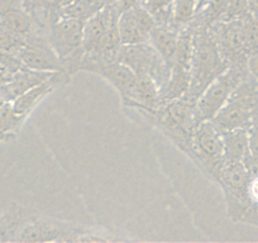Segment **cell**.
Instances as JSON below:
<instances>
[{
  "label": "cell",
  "instance_id": "cell-7",
  "mask_svg": "<svg viewBox=\"0 0 258 243\" xmlns=\"http://www.w3.org/2000/svg\"><path fill=\"white\" fill-rule=\"evenodd\" d=\"M194 32H195V22L180 29L175 59L170 69L167 83L161 90V103L181 98L187 93L191 76Z\"/></svg>",
  "mask_w": 258,
  "mask_h": 243
},
{
  "label": "cell",
  "instance_id": "cell-2",
  "mask_svg": "<svg viewBox=\"0 0 258 243\" xmlns=\"http://www.w3.org/2000/svg\"><path fill=\"white\" fill-rule=\"evenodd\" d=\"M194 106L195 104L186 96L161 103L156 109L142 111L153 126L158 128L173 145L191 156L194 130Z\"/></svg>",
  "mask_w": 258,
  "mask_h": 243
},
{
  "label": "cell",
  "instance_id": "cell-25",
  "mask_svg": "<svg viewBox=\"0 0 258 243\" xmlns=\"http://www.w3.org/2000/svg\"><path fill=\"white\" fill-rule=\"evenodd\" d=\"M0 65L11 69L14 73H17V71H19L21 69H23L18 57L14 56V54L8 53V52H4L3 49H0Z\"/></svg>",
  "mask_w": 258,
  "mask_h": 243
},
{
  "label": "cell",
  "instance_id": "cell-26",
  "mask_svg": "<svg viewBox=\"0 0 258 243\" xmlns=\"http://www.w3.org/2000/svg\"><path fill=\"white\" fill-rule=\"evenodd\" d=\"M248 202L253 207H258V172L252 173L247 188Z\"/></svg>",
  "mask_w": 258,
  "mask_h": 243
},
{
  "label": "cell",
  "instance_id": "cell-15",
  "mask_svg": "<svg viewBox=\"0 0 258 243\" xmlns=\"http://www.w3.org/2000/svg\"><path fill=\"white\" fill-rule=\"evenodd\" d=\"M224 163L245 162L249 156V128L222 133Z\"/></svg>",
  "mask_w": 258,
  "mask_h": 243
},
{
  "label": "cell",
  "instance_id": "cell-18",
  "mask_svg": "<svg viewBox=\"0 0 258 243\" xmlns=\"http://www.w3.org/2000/svg\"><path fill=\"white\" fill-rule=\"evenodd\" d=\"M26 222V213L23 208L14 205L8 212L0 215V242H16L17 234Z\"/></svg>",
  "mask_w": 258,
  "mask_h": 243
},
{
  "label": "cell",
  "instance_id": "cell-6",
  "mask_svg": "<svg viewBox=\"0 0 258 243\" xmlns=\"http://www.w3.org/2000/svg\"><path fill=\"white\" fill-rule=\"evenodd\" d=\"M86 228L68 220L33 217L23 223L16 242H80Z\"/></svg>",
  "mask_w": 258,
  "mask_h": 243
},
{
  "label": "cell",
  "instance_id": "cell-3",
  "mask_svg": "<svg viewBox=\"0 0 258 243\" xmlns=\"http://www.w3.org/2000/svg\"><path fill=\"white\" fill-rule=\"evenodd\" d=\"M84 26L85 21L75 18H58L49 24L47 41L61 58L66 74L73 76L80 71L84 58Z\"/></svg>",
  "mask_w": 258,
  "mask_h": 243
},
{
  "label": "cell",
  "instance_id": "cell-23",
  "mask_svg": "<svg viewBox=\"0 0 258 243\" xmlns=\"http://www.w3.org/2000/svg\"><path fill=\"white\" fill-rule=\"evenodd\" d=\"M141 4L155 17L158 24L172 26V9L175 0H142Z\"/></svg>",
  "mask_w": 258,
  "mask_h": 243
},
{
  "label": "cell",
  "instance_id": "cell-13",
  "mask_svg": "<svg viewBox=\"0 0 258 243\" xmlns=\"http://www.w3.org/2000/svg\"><path fill=\"white\" fill-rule=\"evenodd\" d=\"M119 17L118 9L113 4V2H109L103 9L91 16L90 18L85 21L84 26V37L83 46L85 54L91 53L96 48L100 39L106 33L113 22Z\"/></svg>",
  "mask_w": 258,
  "mask_h": 243
},
{
  "label": "cell",
  "instance_id": "cell-9",
  "mask_svg": "<svg viewBox=\"0 0 258 243\" xmlns=\"http://www.w3.org/2000/svg\"><path fill=\"white\" fill-rule=\"evenodd\" d=\"M115 59L132 69L136 75L147 74V75L152 76L160 85L161 90L167 83L170 71L160 54L148 42L131 44V46H121Z\"/></svg>",
  "mask_w": 258,
  "mask_h": 243
},
{
  "label": "cell",
  "instance_id": "cell-5",
  "mask_svg": "<svg viewBox=\"0 0 258 243\" xmlns=\"http://www.w3.org/2000/svg\"><path fill=\"white\" fill-rule=\"evenodd\" d=\"M190 157L209 175V177L217 181L224 166V151L222 133L210 120L197 122L194 125Z\"/></svg>",
  "mask_w": 258,
  "mask_h": 243
},
{
  "label": "cell",
  "instance_id": "cell-1",
  "mask_svg": "<svg viewBox=\"0 0 258 243\" xmlns=\"http://www.w3.org/2000/svg\"><path fill=\"white\" fill-rule=\"evenodd\" d=\"M228 68L229 65L220 52L212 29L195 22L190 85L187 93L183 96L195 104L209 84Z\"/></svg>",
  "mask_w": 258,
  "mask_h": 243
},
{
  "label": "cell",
  "instance_id": "cell-12",
  "mask_svg": "<svg viewBox=\"0 0 258 243\" xmlns=\"http://www.w3.org/2000/svg\"><path fill=\"white\" fill-rule=\"evenodd\" d=\"M250 172L244 162L224 163L217 183L222 187L227 202L249 203L247 198V188Z\"/></svg>",
  "mask_w": 258,
  "mask_h": 243
},
{
  "label": "cell",
  "instance_id": "cell-11",
  "mask_svg": "<svg viewBox=\"0 0 258 243\" xmlns=\"http://www.w3.org/2000/svg\"><path fill=\"white\" fill-rule=\"evenodd\" d=\"M17 57L21 61L22 66L29 70L62 74L69 80L71 79L66 74L58 54L52 48L49 42L41 36L28 37Z\"/></svg>",
  "mask_w": 258,
  "mask_h": 243
},
{
  "label": "cell",
  "instance_id": "cell-28",
  "mask_svg": "<svg viewBox=\"0 0 258 243\" xmlns=\"http://www.w3.org/2000/svg\"><path fill=\"white\" fill-rule=\"evenodd\" d=\"M113 4L115 6V8L118 9L119 14L124 11H128V9L133 8L137 4H141L142 0H111Z\"/></svg>",
  "mask_w": 258,
  "mask_h": 243
},
{
  "label": "cell",
  "instance_id": "cell-20",
  "mask_svg": "<svg viewBox=\"0 0 258 243\" xmlns=\"http://www.w3.org/2000/svg\"><path fill=\"white\" fill-rule=\"evenodd\" d=\"M230 0H207L205 6L198 14L200 21L198 24H203L205 27L214 26L218 22L223 21L229 8Z\"/></svg>",
  "mask_w": 258,
  "mask_h": 243
},
{
  "label": "cell",
  "instance_id": "cell-14",
  "mask_svg": "<svg viewBox=\"0 0 258 243\" xmlns=\"http://www.w3.org/2000/svg\"><path fill=\"white\" fill-rule=\"evenodd\" d=\"M180 29L166 24H157L148 36V43L160 54L170 71L178 46Z\"/></svg>",
  "mask_w": 258,
  "mask_h": 243
},
{
  "label": "cell",
  "instance_id": "cell-24",
  "mask_svg": "<svg viewBox=\"0 0 258 243\" xmlns=\"http://www.w3.org/2000/svg\"><path fill=\"white\" fill-rule=\"evenodd\" d=\"M24 43H26L24 38L16 36V34L6 31V29L0 28V49L17 56L22 47L24 46Z\"/></svg>",
  "mask_w": 258,
  "mask_h": 243
},
{
  "label": "cell",
  "instance_id": "cell-17",
  "mask_svg": "<svg viewBox=\"0 0 258 243\" xmlns=\"http://www.w3.org/2000/svg\"><path fill=\"white\" fill-rule=\"evenodd\" d=\"M118 29L120 36L121 46H131V44H140L148 42V36L141 29L136 22L132 12L124 11L118 17Z\"/></svg>",
  "mask_w": 258,
  "mask_h": 243
},
{
  "label": "cell",
  "instance_id": "cell-22",
  "mask_svg": "<svg viewBox=\"0 0 258 243\" xmlns=\"http://www.w3.org/2000/svg\"><path fill=\"white\" fill-rule=\"evenodd\" d=\"M27 116L21 115L14 110L12 101L0 104V132L16 136L24 123Z\"/></svg>",
  "mask_w": 258,
  "mask_h": 243
},
{
  "label": "cell",
  "instance_id": "cell-30",
  "mask_svg": "<svg viewBox=\"0 0 258 243\" xmlns=\"http://www.w3.org/2000/svg\"><path fill=\"white\" fill-rule=\"evenodd\" d=\"M14 137H16V136L6 135V133L0 132V142H8V141L14 140Z\"/></svg>",
  "mask_w": 258,
  "mask_h": 243
},
{
  "label": "cell",
  "instance_id": "cell-27",
  "mask_svg": "<svg viewBox=\"0 0 258 243\" xmlns=\"http://www.w3.org/2000/svg\"><path fill=\"white\" fill-rule=\"evenodd\" d=\"M47 4V0H23V9L33 16L37 9L43 8Z\"/></svg>",
  "mask_w": 258,
  "mask_h": 243
},
{
  "label": "cell",
  "instance_id": "cell-10",
  "mask_svg": "<svg viewBox=\"0 0 258 243\" xmlns=\"http://www.w3.org/2000/svg\"><path fill=\"white\" fill-rule=\"evenodd\" d=\"M80 71L94 74L108 81L118 91L124 106H128L132 103L137 76L133 73L132 69L124 65L123 63L116 59L94 61V59L83 58Z\"/></svg>",
  "mask_w": 258,
  "mask_h": 243
},
{
  "label": "cell",
  "instance_id": "cell-19",
  "mask_svg": "<svg viewBox=\"0 0 258 243\" xmlns=\"http://www.w3.org/2000/svg\"><path fill=\"white\" fill-rule=\"evenodd\" d=\"M109 2L110 0H75L74 3L59 12L58 18H75L86 21L103 9Z\"/></svg>",
  "mask_w": 258,
  "mask_h": 243
},
{
  "label": "cell",
  "instance_id": "cell-21",
  "mask_svg": "<svg viewBox=\"0 0 258 243\" xmlns=\"http://www.w3.org/2000/svg\"><path fill=\"white\" fill-rule=\"evenodd\" d=\"M198 17V3L195 0H175L172 9V26L181 29L192 23Z\"/></svg>",
  "mask_w": 258,
  "mask_h": 243
},
{
  "label": "cell",
  "instance_id": "cell-29",
  "mask_svg": "<svg viewBox=\"0 0 258 243\" xmlns=\"http://www.w3.org/2000/svg\"><path fill=\"white\" fill-rule=\"evenodd\" d=\"M248 69L252 73V75L258 80V52L249 58V61H248Z\"/></svg>",
  "mask_w": 258,
  "mask_h": 243
},
{
  "label": "cell",
  "instance_id": "cell-8",
  "mask_svg": "<svg viewBox=\"0 0 258 243\" xmlns=\"http://www.w3.org/2000/svg\"><path fill=\"white\" fill-rule=\"evenodd\" d=\"M250 88L242 81L225 105L215 114L212 123L220 133L239 128H249L253 120V101Z\"/></svg>",
  "mask_w": 258,
  "mask_h": 243
},
{
  "label": "cell",
  "instance_id": "cell-16",
  "mask_svg": "<svg viewBox=\"0 0 258 243\" xmlns=\"http://www.w3.org/2000/svg\"><path fill=\"white\" fill-rule=\"evenodd\" d=\"M0 28L6 29L24 39L32 36H38L36 33V22H34L33 16L24 9L8 8L2 12Z\"/></svg>",
  "mask_w": 258,
  "mask_h": 243
},
{
  "label": "cell",
  "instance_id": "cell-4",
  "mask_svg": "<svg viewBox=\"0 0 258 243\" xmlns=\"http://www.w3.org/2000/svg\"><path fill=\"white\" fill-rule=\"evenodd\" d=\"M244 80L243 65L229 66L209 84L194 106V122L212 120Z\"/></svg>",
  "mask_w": 258,
  "mask_h": 243
},
{
  "label": "cell",
  "instance_id": "cell-31",
  "mask_svg": "<svg viewBox=\"0 0 258 243\" xmlns=\"http://www.w3.org/2000/svg\"><path fill=\"white\" fill-rule=\"evenodd\" d=\"M198 3V14L200 13V11L203 9V7L205 6V3H207V0H195Z\"/></svg>",
  "mask_w": 258,
  "mask_h": 243
}]
</instances>
